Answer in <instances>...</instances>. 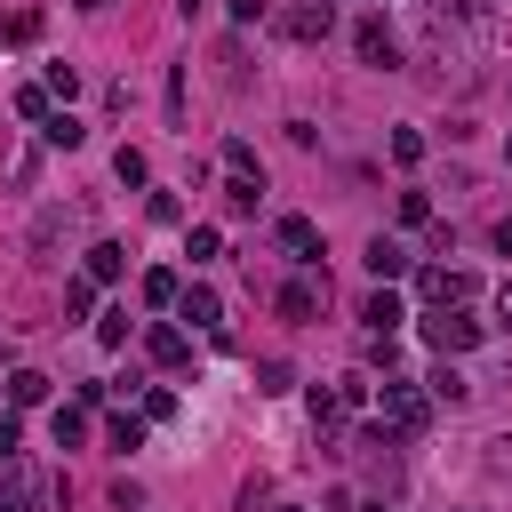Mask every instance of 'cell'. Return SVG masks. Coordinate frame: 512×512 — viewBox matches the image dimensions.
Masks as SVG:
<instances>
[{"instance_id":"obj_18","label":"cell","mask_w":512,"mask_h":512,"mask_svg":"<svg viewBox=\"0 0 512 512\" xmlns=\"http://www.w3.org/2000/svg\"><path fill=\"white\" fill-rule=\"evenodd\" d=\"M176 288H184V280H176L168 264H152V272H144V304H152V312H168V304H176Z\"/></svg>"},{"instance_id":"obj_37","label":"cell","mask_w":512,"mask_h":512,"mask_svg":"<svg viewBox=\"0 0 512 512\" xmlns=\"http://www.w3.org/2000/svg\"><path fill=\"white\" fill-rule=\"evenodd\" d=\"M496 256H512V216H504V224H496Z\"/></svg>"},{"instance_id":"obj_1","label":"cell","mask_w":512,"mask_h":512,"mask_svg":"<svg viewBox=\"0 0 512 512\" xmlns=\"http://www.w3.org/2000/svg\"><path fill=\"white\" fill-rule=\"evenodd\" d=\"M416 336L440 352V360H456V352H472L480 336H488V320H472L464 304H424V320H416Z\"/></svg>"},{"instance_id":"obj_13","label":"cell","mask_w":512,"mask_h":512,"mask_svg":"<svg viewBox=\"0 0 512 512\" xmlns=\"http://www.w3.org/2000/svg\"><path fill=\"white\" fill-rule=\"evenodd\" d=\"M368 272H376V280H400V272H408V248L376 232V240H368Z\"/></svg>"},{"instance_id":"obj_40","label":"cell","mask_w":512,"mask_h":512,"mask_svg":"<svg viewBox=\"0 0 512 512\" xmlns=\"http://www.w3.org/2000/svg\"><path fill=\"white\" fill-rule=\"evenodd\" d=\"M504 160H512V136H504Z\"/></svg>"},{"instance_id":"obj_31","label":"cell","mask_w":512,"mask_h":512,"mask_svg":"<svg viewBox=\"0 0 512 512\" xmlns=\"http://www.w3.org/2000/svg\"><path fill=\"white\" fill-rule=\"evenodd\" d=\"M240 512H272V480H248L240 488Z\"/></svg>"},{"instance_id":"obj_35","label":"cell","mask_w":512,"mask_h":512,"mask_svg":"<svg viewBox=\"0 0 512 512\" xmlns=\"http://www.w3.org/2000/svg\"><path fill=\"white\" fill-rule=\"evenodd\" d=\"M16 456V416H0V464Z\"/></svg>"},{"instance_id":"obj_21","label":"cell","mask_w":512,"mask_h":512,"mask_svg":"<svg viewBox=\"0 0 512 512\" xmlns=\"http://www.w3.org/2000/svg\"><path fill=\"white\" fill-rule=\"evenodd\" d=\"M96 312V280L80 272V280H64V320H88Z\"/></svg>"},{"instance_id":"obj_6","label":"cell","mask_w":512,"mask_h":512,"mask_svg":"<svg viewBox=\"0 0 512 512\" xmlns=\"http://www.w3.org/2000/svg\"><path fill=\"white\" fill-rule=\"evenodd\" d=\"M352 48H360V64H376V72H392V56H400L392 32H384V16H360V24H352Z\"/></svg>"},{"instance_id":"obj_22","label":"cell","mask_w":512,"mask_h":512,"mask_svg":"<svg viewBox=\"0 0 512 512\" xmlns=\"http://www.w3.org/2000/svg\"><path fill=\"white\" fill-rule=\"evenodd\" d=\"M112 176H120V184H144V176H152V160H144L136 144H120V152H112Z\"/></svg>"},{"instance_id":"obj_19","label":"cell","mask_w":512,"mask_h":512,"mask_svg":"<svg viewBox=\"0 0 512 512\" xmlns=\"http://www.w3.org/2000/svg\"><path fill=\"white\" fill-rule=\"evenodd\" d=\"M48 432H56V448H80V440H88V408H56Z\"/></svg>"},{"instance_id":"obj_38","label":"cell","mask_w":512,"mask_h":512,"mask_svg":"<svg viewBox=\"0 0 512 512\" xmlns=\"http://www.w3.org/2000/svg\"><path fill=\"white\" fill-rule=\"evenodd\" d=\"M200 8H208V0H176V16H200Z\"/></svg>"},{"instance_id":"obj_32","label":"cell","mask_w":512,"mask_h":512,"mask_svg":"<svg viewBox=\"0 0 512 512\" xmlns=\"http://www.w3.org/2000/svg\"><path fill=\"white\" fill-rule=\"evenodd\" d=\"M488 472H496V480H512V432H504V440H488Z\"/></svg>"},{"instance_id":"obj_14","label":"cell","mask_w":512,"mask_h":512,"mask_svg":"<svg viewBox=\"0 0 512 512\" xmlns=\"http://www.w3.org/2000/svg\"><path fill=\"white\" fill-rule=\"evenodd\" d=\"M120 272H128V248H112V240H96V248H88V280H96V288H112Z\"/></svg>"},{"instance_id":"obj_20","label":"cell","mask_w":512,"mask_h":512,"mask_svg":"<svg viewBox=\"0 0 512 512\" xmlns=\"http://www.w3.org/2000/svg\"><path fill=\"white\" fill-rule=\"evenodd\" d=\"M184 256H192V264L224 256V232H216V224H192V232H184Z\"/></svg>"},{"instance_id":"obj_25","label":"cell","mask_w":512,"mask_h":512,"mask_svg":"<svg viewBox=\"0 0 512 512\" xmlns=\"http://www.w3.org/2000/svg\"><path fill=\"white\" fill-rule=\"evenodd\" d=\"M112 448H120V456L144 448V416H112Z\"/></svg>"},{"instance_id":"obj_15","label":"cell","mask_w":512,"mask_h":512,"mask_svg":"<svg viewBox=\"0 0 512 512\" xmlns=\"http://www.w3.org/2000/svg\"><path fill=\"white\" fill-rule=\"evenodd\" d=\"M80 136H88V128H80L72 112H48V120H40V144H56V152H80Z\"/></svg>"},{"instance_id":"obj_39","label":"cell","mask_w":512,"mask_h":512,"mask_svg":"<svg viewBox=\"0 0 512 512\" xmlns=\"http://www.w3.org/2000/svg\"><path fill=\"white\" fill-rule=\"evenodd\" d=\"M80 8H88V16H104V8H112V0H80Z\"/></svg>"},{"instance_id":"obj_30","label":"cell","mask_w":512,"mask_h":512,"mask_svg":"<svg viewBox=\"0 0 512 512\" xmlns=\"http://www.w3.org/2000/svg\"><path fill=\"white\" fill-rule=\"evenodd\" d=\"M256 392H288V360H264L256 368Z\"/></svg>"},{"instance_id":"obj_28","label":"cell","mask_w":512,"mask_h":512,"mask_svg":"<svg viewBox=\"0 0 512 512\" xmlns=\"http://www.w3.org/2000/svg\"><path fill=\"white\" fill-rule=\"evenodd\" d=\"M96 344H112V352H120V344H128V312H104V320H96Z\"/></svg>"},{"instance_id":"obj_8","label":"cell","mask_w":512,"mask_h":512,"mask_svg":"<svg viewBox=\"0 0 512 512\" xmlns=\"http://www.w3.org/2000/svg\"><path fill=\"white\" fill-rule=\"evenodd\" d=\"M272 304H280V320H312V312L328 304V280H288Z\"/></svg>"},{"instance_id":"obj_12","label":"cell","mask_w":512,"mask_h":512,"mask_svg":"<svg viewBox=\"0 0 512 512\" xmlns=\"http://www.w3.org/2000/svg\"><path fill=\"white\" fill-rule=\"evenodd\" d=\"M40 24H48L40 8H8V16H0V48H32V40H40Z\"/></svg>"},{"instance_id":"obj_26","label":"cell","mask_w":512,"mask_h":512,"mask_svg":"<svg viewBox=\"0 0 512 512\" xmlns=\"http://www.w3.org/2000/svg\"><path fill=\"white\" fill-rule=\"evenodd\" d=\"M16 112H24V120H48L56 104H48V88H16Z\"/></svg>"},{"instance_id":"obj_4","label":"cell","mask_w":512,"mask_h":512,"mask_svg":"<svg viewBox=\"0 0 512 512\" xmlns=\"http://www.w3.org/2000/svg\"><path fill=\"white\" fill-rule=\"evenodd\" d=\"M272 24H280L288 40H328V32H336V8H328V0H296V8H280Z\"/></svg>"},{"instance_id":"obj_11","label":"cell","mask_w":512,"mask_h":512,"mask_svg":"<svg viewBox=\"0 0 512 512\" xmlns=\"http://www.w3.org/2000/svg\"><path fill=\"white\" fill-rule=\"evenodd\" d=\"M424 392H432V400H448V408H464V400H472V384H464V368H456V360H440V368L424 376Z\"/></svg>"},{"instance_id":"obj_7","label":"cell","mask_w":512,"mask_h":512,"mask_svg":"<svg viewBox=\"0 0 512 512\" xmlns=\"http://www.w3.org/2000/svg\"><path fill=\"white\" fill-rule=\"evenodd\" d=\"M272 240H280L288 256H304V264H320V224H312V216H280V224H272Z\"/></svg>"},{"instance_id":"obj_10","label":"cell","mask_w":512,"mask_h":512,"mask_svg":"<svg viewBox=\"0 0 512 512\" xmlns=\"http://www.w3.org/2000/svg\"><path fill=\"white\" fill-rule=\"evenodd\" d=\"M360 320H368V328H376V336H392V328H400V320H408V312H400V296H392V288H384V280H376V296H368V304H360Z\"/></svg>"},{"instance_id":"obj_34","label":"cell","mask_w":512,"mask_h":512,"mask_svg":"<svg viewBox=\"0 0 512 512\" xmlns=\"http://www.w3.org/2000/svg\"><path fill=\"white\" fill-rule=\"evenodd\" d=\"M0 512H32V480H16V488L0 496Z\"/></svg>"},{"instance_id":"obj_29","label":"cell","mask_w":512,"mask_h":512,"mask_svg":"<svg viewBox=\"0 0 512 512\" xmlns=\"http://www.w3.org/2000/svg\"><path fill=\"white\" fill-rule=\"evenodd\" d=\"M144 216H152V224H176L184 208H176V192H152V200H144Z\"/></svg>"},{"instance_id":"obj_36","label":"cell","mask_w":512,"mask_h":512,"mask_svg":"<svg viewBox=\"0 0 512 512\" xmlns=\"http://www.w3.org/2000/svg\"><path fill=\"white\" fill-rule=\"evenodd\" d=\"M496 328H512V280L496 288Z\"/></svg>"},{"instance_id":"obj_27","label":"cell","mask_w":512,"mask_h":512,"mask_svg":"<svg viewBox=\"0 0 512 512\" xmlns=\"http://www.w3.org/2000/svg\"><path fill=\"white\" fill-rule=\"evenodd\" d=\"M400 224H432V192H400Z\"/></svg>"},{"instance_id":"obj_17","label":"cell","mask_w":512,"mask_h":512,"mask_svg":"<svg viewBox=\"0 0 512 512\" xmlns=\"http://www.w3.org/2000/svg\"><path fill=\"white\" fill-rule=\"evenodd\" d=\"M256 176H224V216H256Z\"/></svg>"},{"instance_id":"obj_24","label":"cell","mask_w":512,"mask_h":512,"mask_svg":"<svg viewBox=\"0 0 512 512\" xmlns=\"http://www.w3.org/2000/svg\"><path fill=\"white\" fill-rule=\"evenodd\" d=\"M392 160L416 168V160H424V136H416V128H392Z\"/></svg>"},{"instance_id":"obj_16","label":"cell","mask_w":512,"mask_h":512,"mask_svg":"<svg viewBox=\"0 0 512 512\" xmlns=\"http://www.w3.org/2000/svg\"><path fill=\"white\" fill-rule=\"evenodd\" d=\"M40 400H48V376L40 368H16L8 376V408H40Z\"/></svg>"},{"instance_id":"obj_2","label":"cell","mask_w":512,"mask_h":512,"mask_svg":"<svg viewBox=\"0 0 512 512\" xmlns=\"http://www.w3.org/2000/svg\"><path fill=\"white\" fill-rule=\"evenodd\" d=\"M424 416H432V408H424V392H416V384H400V376H384V432H392V440H416V432H424Z\"/></svg>"},{"instance_id":"obj_23","label":"cell","mask_w":512,"mask_h":512,"mask_svg":"<svg viewBox=\"0 0 512 512\" xmlns=\"http://www.w3.org/2000/svg\"><path fill=\"white\" fill-rule=\"evenodd\" d=\"M224 168H232V176H256V184H264V168H256V144H240V136L224 144Z\"/></svg>"},{"instance_id":"obj_33","label":"cell","mask_w":512,"mask_h":512,"mask_svg":"<svg viewBox=\"0 0 512 512\" xmlns=\"http://www.w3.org/2000/svg\"><path fill=\"white\" fill-rule=\"evenodd\" d=\"M264 16H272L264 0H232V24H264Z\"/></svg>"},{"instance_id":"obj_5","label":"cell","mask_w":512,"mask_h":512,"mask_svg":"<svg viewBox=\"0 0 512 512\" xmlns=\"http://www.w3.org/2000/svg\"><path fill=\"white\" fill-rule=\"evenodd\" d=\"M176 320H192V328H208V336H216V328H224V296L192 280V288H176Z\"/></svg>"},{"instance_id":"obj_9","label":"cell","mask_w":512,"mask_h":512,"mask_svg":"<svg viewBox=\"0 0 512 512\" xmlns=\"http://www.w3.org/2000/svg\"><path fill=\"white\" fill-rule=\"evenodd\" d=\"M144 352H152L160 368H184V352H192V344H184V328H168V320H152V328H144Z\"/></svg>"},{"instance_id":"obj_3","label":"cell","mask_w":512,"mask_h":512,"mask_svg":"<svg viewBox=\"0 0 512 512\" xmlns=\"http://www.w3.org/2000/svg\"><path fill=\"white\" fill-rule=\"evenodd\" d=\"M472 288H480V280H472V272H448V264H424V272H416V296H424V304H472Z\"/></svg>"}]
</instances>
